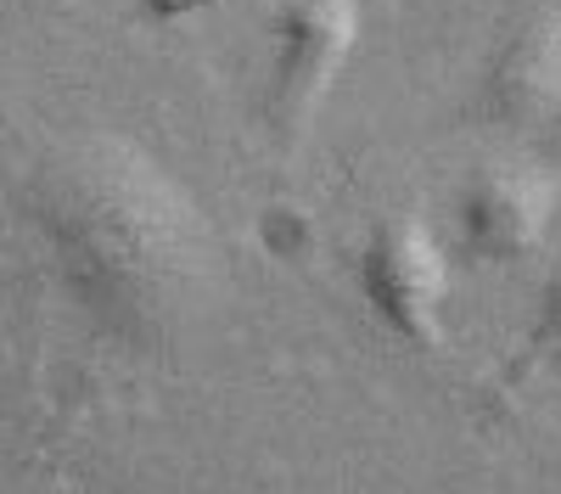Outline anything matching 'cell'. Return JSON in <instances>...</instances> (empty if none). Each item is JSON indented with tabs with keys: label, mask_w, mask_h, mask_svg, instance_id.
Listing matches in <instances>:
<instances>
[{
	"label": "cell",
	"mask_w": 561,
	"mask_h": 494,
	"mask_svg": "<svg viewBox=\"0 0 561 494\" xmlns=\"http://www.w3.org/2000/svg\"><path fill=\"white\" fill-rule=\"evenodd\" d=\"M534 348L550 371H561V269L545 282L539 292V309H534Z\"/></svg>",
	"instance_id": "obj_6"
},
{
	"label": "cell",
	"mask_w": 561,
	"mask_h": 494,
	"mask_svg": "<svg viewBox=\"0 0 561 494\" xmlns=\"http://www.w3.org/2000/svg\"><path fill=\"white\" fill-rule=\"evenodd\" d=\"M225 0H135V12L147 23H192V18H208Z\"/></svg>",
	"instance_id": "obj_7"
},
{
	"label": "cell",
	"mask_w": 561,
	"mask_h": 494,
	"mask_svg": "<svg viewBox=\"0 0 561 494\" xmlns=\"http://www.w3.org/2000/svg\"><path fill=\"white\" fill-rule=\"evenodd\" d=\"M561 107V12H534L483 68L478 113L500 129H534Z\"/></svg>",
	"instance_id": "obj_5"
},
{
	"label": "cell",
	"mask_w": 561,
	"mask_h": 494,
	"mask_svg": "<svg viewBox=\"0 0 561 494\" xmlns=\"http://www.w3.org/2000/svg\"><path fill=\"white\" fill-rule=\"evenodd\" d=\"M561 208L556 174L523 158H494L460 186V242L483 264H523L545 248Z\"/></svg>",
	"instance_id": "obj_4"
},
{
	"label": "cell",
	"mask_w": 561,
	"mask_h": 494,
	"mask_svg": "<svg viewBox=\"0 0 561 494\" xmlns=\"http://www.w3.org/2000/svg\"><path fill=\"white\" fill-rule=\"evenodd\" d=\"M359 0H280L270 18V57H264V124L280 141H298L337 90L359 51Z\"/></svg>",
	"instance_id": "obj_2"
},
{
	"label": "cell",
	"mask_w": 561,
	"mask_h": 494,
	"mask_svg": "<svg viewBox=\"0 0 561 494\" xmlns=\"http://www.w3.org/2000/svg\"><path fill=\"white\" fill-rule=\"evenodd\" d=\"M34 225L79 309L129 343L174 332L214 269L208 225L185 186L113 135L79 141L39 169Z\"/></svg>",
	"instance_id": "obj_1"
},
{
	"label": "cell",
	"mask_w": 561,
	"mask_h": 494,
	"mask_svg": "<svg viewBox=\"0 0 561 494\" xmlns=\"http://www.w3.org/2000/svg\"><path fill=\"white\" fill-rule=\"evenodd\" d=\"M359 298L377 326L404 348H438L449 314V253L427 219H377L359 248Z\"/></svg>",
	"instance_id": "obj_3"
}]
</instances>
